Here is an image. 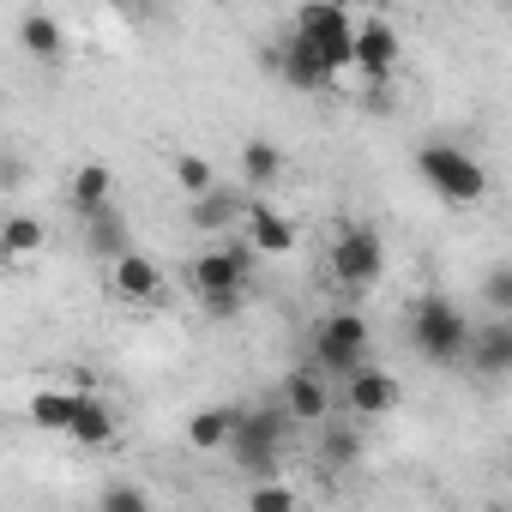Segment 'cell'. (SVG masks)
Masks as SVG:
<instances>
[{
  "instance_id": "obj_19",
  "label": "cell",
  "mask_w": 512,
  "mask_h": 512,
  "mask_svg": "<svg viewBox=\"0 0 512 512\" xmlns=\"http://www.w3.org/2000/svg\"><path fill=\"white\" fill-rule=\"evenodd\" d=\"M43 241H49V229L37 223V217H7L0 223V266H13V260H31V253H43Z\"/></svg>"
},
{
  "instance_id": "obj_12",
  "label": "cell",
  "mask_w": 512,
  "mask_h": 512,
  "mask_svg": "<svg viewBox=\"0 0 512 512\" xmlns=\"http://www.w3.org/2000/svg\"><path fill=\"white\" fill-rule=\"evenodd\" d=\"M79 241L97 253V260H109V266H115L121 253H133V229H127V211H115V205H109V211L85 217V223H79Z\"/></svg>"
},
{
  "instance_id": "obj_13",
  "label": "cell",
  "mask_w": 512,
  "mask_h": 512,
  "mask_svg": "<svg viewBox=\"0 0 512 512\" xmlns=\"http://www.w3.org/2000/svg\"><path fill=\"white\" fill-rule=\"evenodd\" d=\"M247 247L253 253H290L296 247V223L284 211H272L266 199H247Z\"/></svg>"
},
{
  "instance_id": "obj_11",
  "label": "cell",
  "mask_w": 512,
  "mask_h": 512,
  "mask_svg": "<svg viewBox=\"0 0 512 512\" xmlns=\"http://www.w3.org/2000/svg\"><path fill=\"white\" fill-rule=\"evenodd\" d=\"M284 416H296V422H308V428H320V422L332 416V386H326L320 374H308V368H296V374L284 380Z\"/></svg>"
},
{
  "instance_id": "obj_17",
  "label": "cell",
  "mask_w": 512,
  "mask_h": 512,
  "mask_svg": "<svg viewBox=\"0 0 512 512\" xmlns=\"http://www.w3.org/2000/svg\"><path fill=\"white\" fill-rule=\"evenodd\" d=\"M67 440H79V446H115V410L103 398H73Z\"/></svg>"
},
{
  "instance_id": "obj_20",
  "label": "cell",
  "mask_w": 512,
  "mask_h": 512,
  "mask_svg": "<svg viewBox=\"0 0 512 512\" xmlns=\"http://www.w3.org/2000/svg\"><path fill=\"white\" fill-rule=\"evenodd\" d=\"M19 43H25L43 67H55V61L67 55V31H61L49 13H25V19H19Z\"/></svg>"
},
{
  "instance_id": "obj_9",
  "label": "cell",
  "mask_w": 512,
  "mask_h": 512,
  "mask_svg": "<svg viewBox=\"0 0 512 512\" xmlns=\"http://www.w3.org/2000/svg\"><path fill=\"white\" fill-rule=\"evenodd\" d=\"M470 368L476 374H488V380H500V374H512V320H488V326H470Z\"/></svg>"
},
{
  "instance_id": "obj_21",
  "label": "cell",
  "mask_w": 512,
  "mask_h": 512,
  "mask_svg": "<svg viewBox=\"0 0 512 512\" xmlns=\"http://www.w3.org/2000/svg\"><path fill=\"white\" fill-rule=\"evenodd\" d=\"M362 458V428L350 422H320V464L326 470H350Z\"/></svg>"
},
{
  "instance_id": "obj_22",
  "label": "cell",
  "mask_w": 512,
  "mask_h": 512,
  "mask_svg": "<svg viewBox=\"0 0 512 512\" xmlns=\"http://www.w3.org/2000/svg\"><path fill=\"white\" fill-rule=\"evenodd\" d=\"M235 416H241V404H223V410H199V416L187 422V446H193V452H217V446L229 440Z\"/></svg>"
},
{
  "instance_id": "obj_30",
  "label": "cell",
  "mask_w": 512,
  "mask_h": 512,
  "mask_svg": "<svg viewBox=\"0 0 512 512\" xmlns=\"http://www.w3.org/2000/svg\"><path fill=\"white\" fill-rule=\"evenodd\" d=\"M241 302H247V296H205V314H211V320H235Z\"/></svg>"
},
{
  "instance_id": "obj_29",
  "label": "cell",
  "mask_w": 512,
  "mask_h": 512,
  "mask_svg": "<svg viewBox=\"0 0 512 512\" xmlns=\"http://www.w3.org/2000/svg\"><path fill=\"white\" fill-rule=\"evenodd\" d=\"M19 187H25V157L0 151V193H19Z\"/></svg>"
},
{
  "instance_id": "obj_6",
  "label": "cell",
  "mask_w": 512,
  "mask_h": 512,
  "mask_svg": "<svg viewBox=\"0 0 512 512\" xmlns=\"http://www.w3.org/2000/svg\"><path fill=\"white\" fill-rule=\"evenodd\" d=\"M332 278H338L350 296H362V290H374V284L386 278V241H380L368 223L338 229V241H332Z\"/></svg>"
},
{
  "instance_id": "obj_3",
  "label": "cell",
  "mask_w": 512,
  "mask_h": 512,
  "mask_svg": "<svg viewBox=\"0 0 512 512\" xmlns=\"http://www.w3.org/2000/svg\"><path fill=\"white\" fill-rule=\"evenodd\" d=\"M410 344H416L428 362H440V368L464 362V350H470V320H464V308H452L446 296H422V302L410 308Z\"/></svg>"
},
{
  "instance_id": "obj_18",
  "label": "cell",
  "mask_w": 512,
  "mask_h": 512,
  "mask_svg": "<svg viewBox=\"0 0 512 512\" xmlns=\"http://www.w3.org/2000/svg\"><path fill=\"white\" fill-rule=\"evenodd\" d=\"M115 296H127V302H157V296H163V272L145 260V253H121V260H115Z\"/></svg>"
},
{
  "instance_id": "obj_5",
  "label": "cell",
  "mask_w": 512,
  "mask_h": 512,
  "mask_svg": "<svg viewBox=\"0 0 512 512\" xmlns=\"http://www.w3.org/2000/svg\"><path fill=\"white\" fill-rule=\"evenodd\" d=\"M416 169H422V181H428L446 205H476V199L488 193V169H482L470 151H458V145H422V151H416Z\"/></svg>"
},
{
  "instance_id": "obj_7",
  "label": "cell",
  "mask_w": 512,
  "mask_h": 512,
  "mask_svg": "<svg viewBox=\"0 0 512 512\" xmlns=\"http://www.w3.org/2000/svg\"><path fill=\"white\" fill-rule=\"evenodd\" d=\"M187 278H193L199 302H205V296H247V278H253V247H247V241H217V247H205L199 260L187 266Z\"/></svg>"
},
{
  "instance_id": "obj_16",
  "label": "cell",
  "mask_w": 512,
  "mask_h": 512,
  "mask_svg": "<svg viewBox=\"0 0 512 512\" xmlns=\"http://www.w3.org/2000/svg\"><path fill=\"white\" fill-rule=\"evenodd\" d=\"M235 217H247V199H241V193L211 187V193H199V199H193V229H199V235H223V241H229Z\"/></svg>"
},
{
  "instance_id": "obj_4",
  "label": "cell",
  "mask_w": 512,
  "mask_h": 512,
  "mask_svg": "<svg viewBox=\"0 0 512 512\" xmlns=\"http://www.w3.org/2000/svg\"><path fill=\"white\" fill-rule=\"evenodd\" d=\"M290 37H302L314 55H320V67H326V79H338V73H350V43H356V19L338 7V0H314V7H302L296 13V31Z\"/></svg>"
},
{
  "instance_id": "obj_8",
  "label": "cell",
  "mask_w": 512,
  "mask_h": 512,
  "mask_svg": "<svg viewBox=\"0 0 512 512\" xmlns=\"http://www.w3.org/2000/svg\"><path fill=\"white\" fill-rule=\"evenodd\" d=\"M350 67L362 73V85H386V73L398 67V31H392L386 19H356Z\"/></svg>"
},
{
  "instance_id": "obj_14",
  "label": "cell",
  "mask_w": 512,
  "mask_h": 512,
  "mask_svg": "<svg viewBox=\"0 0 512 512\" xmlns=\"http://www.w3.org/2000/svg\"><path fill=\"white\" fill-rule=\"evenodd\" d=\"M278 79H290L296 91H326L332 79H326V67H320V55L302 43V37H284L278 43V67H272Z\"/></svg>"
},
{
  "instance_id": "obj_1",
  "label": "cell",
  "mask_w": 512,
  "mask_h": 512,
  "mask_svg": "<svg viewBox=\"0 0 512 512\" xmlns=\"http://www.w3.org/2000/svg\"><path fill=\"white\" fill-rule=\"evenodd\" d=\"M356 368H368V320L356 308H338L314 326L308 338V374L320 380H350Z\"/></svg>"
},
{
  "instance_id": "obj_27",
  "label": "cell",
  "mask_w": 512,
  "mask_h": 512,
  "mask_svg": "<svg viewBox=\"0 0 512 512\" xmlns=\"http://www.w3.org/2000/svg\"><path fill=\"white\" fill-rule=\"evenodd\" d=\"M482 302H488V308H494L500 320L512 314V266H494V272L482 278Z\"/></svg>"
},
{
  "instance_id": "obj_2",
  "label": "cell",
  "mask_w": 512,
  "mask_h": 512,
  "mask_svg": "<svg viewBox=\"0 0 512 512\" xmlns=\"http://www.w3.org/2000/svg\"><path fill=\"white\" fill-rule=\"evenodd\" d=\"M223 446H229V458H235L253 482H278V464H284V410H272V404L241 410Z\"/></svg>"
},
{
  "instance_id": "obj_26",
  "label": "cell",
  "mask_w": 512,
  "mask_h": 512,
  "mask_svg": "<svg viewBox=\"0 0 512 512\" xmlns=\"http://www.w3.org/2000/svg\"><path fill=\"white\" fill-rule=\"evenodd\" d=\"M97 512H151V494L133 488V482H109L103 500H97Z\"/></svg>"
},
{
  "instance_id": "obj_15",
  "label": "cell",
  "mask_w": 512,
  "mask_h": 512,
  "mask_svg": "<svg viewBox=\"0 0 512 512\" xmlns=\"http://www.w3.org/2000/svg\"><path fill=\"white\" fill-rule=\"evenodd\" d=\"M115 175H109V163H85L79 175H73V193H67V205H73V217L85 223V217H97V211H109L115 199Z\"/></svg>"
},
{
  "instance_id": "obj_28",
  "label": "cell",
  "mask_w": 512,
  "mask_h": 512,
  "mask_svg": "<svg viewBox=\"0 0 512 512\" xmlns=\"http://www.w3.org/2000/svg\"><path fill=\"white\" fill-rule=\"evenodd\" d=\"M247 512H296V494L284 482H260V488L247 494Z\"/></svg>"
},
{
  "instance_id": "obj_10",
  "label": "cell",
  "mask_w": 512,
  "mask_h": 512,
  "mask_svg": "<svg viewBox=\"0 0 512 512\" xmlns=\"http://www.w3.org/2000/svg\"><path fill=\"white\" fill-rule=\"evenodd\" d=\"M344 398H350V410H356L362 422H374V416H386V410L398 404V380L368 362V368H356V374L344 380Z\"/></svg>"
},
{
  "instance_id": "obj_23",
  "label": "cell",
  "mask_w": 512,
  "mask_h": 512,
  "mask_svg": "<svg viewBox=\"0 0 512 512\" xmlns=\"http://www.w3.org/2000/svg\"><path fill=\"white\" fill-rule=\"evenodd\" d=\"M284 175V151L278 145H266V139H247L241 145V181L247 187H272Z\"/></svg>"
},
{
  "instance_id": "obj_24",
  "label": "cell",
  "mask_w": 512,
  "mask_h": 512,
  "mask_svg": "<svg viewBox=\"0 0 512 512\" xmlns=\"http://www.w3.org/2000/svg\"><path fill=\"white\" fill-rule=\"evenodd\" d=\"M31 422L43 428V434H67V422H73V392H31Z\"/></svg>"
},
{
  "instance_id": "obj_25",
  "label": "cell",
  "mask_w": 512,
  "mask_h": 512,
  "mask_svg": "<svg viewBox=\"0 0 512 512\" xmlns=\"http://www.w3.org/2000/svg\"><path fill=\"white\" fill-rule=\"evenodd\" d=\"M175 181H181V193H193V199L217 187V175H211V163H205V157H193V151H181V157H175Z\"/></svg>"
}]
</instances>
